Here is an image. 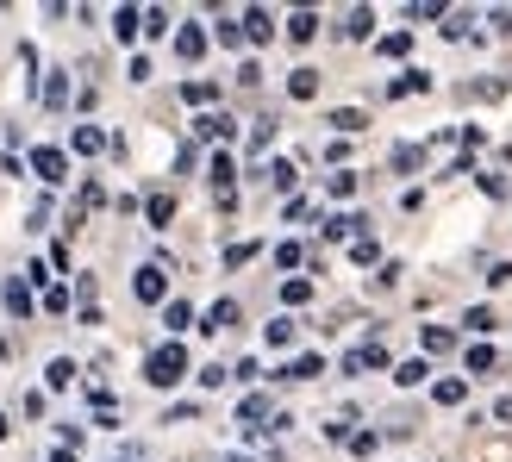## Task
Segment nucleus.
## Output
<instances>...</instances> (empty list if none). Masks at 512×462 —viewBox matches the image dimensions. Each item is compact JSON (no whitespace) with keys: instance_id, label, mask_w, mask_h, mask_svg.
I'll return each instance as SVG.
<instances>
[{"instance_id":"nucleus-1","label":"nucleus","mask_w":512,"mask_h":462,"mask_svg":"<svg viewBox=\"0 0 512 462\" xmlns=\"http://www.w3.org/2000/svg\"><path fill=\"white\" fill-rule=\"evenodd\" d=\"M182 375H188V350L182 344H157L144 356V381H150V388H175Z\"/></svg>"},{"instance_id":"nucleus-2","label":"nucleus","mask_w":512,"mask_h":462,"mask_svg":"<svg viewBox=\"0 0 512 462\" xmlns=\"http://www.w3.org/2000/svg\"><path fill=\"white\" fill-rule=\"evenodd\" d=\"M32 169H38V182H50V188L69 182V157H63V150H50V144L32 150Z\"/></svg>"},{"instance_id":"nucleus-3","label":"nucleus","mask_w":512,"mask_h":462,"mask_svg":"<svg viewBox=\"0 0 512 462\" xmlns=\"http://www.w3.org/2000/svg\"><path fill=\"white\" fill-rule=\"evenodd\" d=\"M132 288H138V300H150V306H157V300L169 294V275H163V263H144Z\"/></svg>"},{"instance_id":"nucleus-4","label":"nucleus","mask_w":512,"mask_h":462,"mask_svg":"<svg viewBox=\"0 0 512 462\" xmlns=\"http://www.w3.org/2000/svg\"><path fill=\"white\" fill-rule=\"evenodd\" d=\"M175 57L200 63V57H207V32H200V25H182V32H175Z\"/></svg>"},{"instance_id":"nucleus-5","label":"nucleus","mask_w":512,"mask_h":462,"mask_svg":"<svg viewBox=\"0 0 512 462\" xmlns=\"http://www.w3.org/2000/svg\"><path fill=\"white\" fill-rule=\"evenodd\" d=\"M431 88V75L425 69H406V75H394V82H388V100H406V94H425Z\"/></svg>"},{"instance_id":"nucleus-6","label":"nucleus","mask_w":512,"mask_h":462,"mask_svg":"<svg viewBox=\"0 0 512 462\" xmlns=\"http://www.w3.org/2000/svg\"><path fill=\"white\" fill-rule=\"evenodd\" d=\"M113 32H119V44H132V38L144 32V7H119V13H113Z\"/></svg>"},{"instance_id":"nucleus-7","label":"nucleus","mask_w":512,"mask_h":462,"mask_svg":"<svg viewBox=\"0 0 512 462\" xmlns=\"http://www.w3.org/2000/svg\"><path fill=\"white\" fill-rule=\"evenodd\" d=\"M238 25H244V38H256V44H269V38H275V19H269L263 7H250V13H244Z\"/></svg>"},{"instance_id":"nucleus-8","label":"nucleus","mask_w":512,"mask_h":462,"mask_svg":"<svg viewBox=\"0 0 512 462\" xmlns=\"http://www.w3.org/2000/svg\"><path fill=\"white\" fill-rule=\"evenodd\" d=\"M225 325H238V300H213L207 319H200V331H225Z\"/></svg>"},{"instance_id":"nucleus-9","label":"nucleus","mask_w":512,"mask_h":462,"mask_svg":"<svg viewBox=\"0 0 512 462\" xmlns=\"http://www.w3.org/2000/svg\"><path fill=\"white\" fill-rule=\"evenodd\" d=\"M75 150H82V157H100V150H107V132H100V125H75V138H69Z\"/></svg>"},{"instance_id":"nucleus-10","label":"nucleus","mask_w":512,"mask_h":462,"mask_svg":"<svg viewBox=\"0 0 512 462\" xmlns=\"http://www.w3.org/2000/svg\"><path fill=\"white\" fill-rule=\"evenodd\" d=\"M363 225H369V219L338 213V219H325V238H331V244H338V238H363Z\"/></svg>"},{"instance_id":"nucleus-11","label":"nucleus","mask_w":512,"mask_h":462,"mask_svg":"<svg viewBox=\"0 0 512 462\" xmlns=\"http://www.w3.org/2000/svg\"><path fill=\"white\" fill-rule=\"evenodd\" d=\"M344 369H350V375H356V369H388V350H381V344H363V350H350Z\"/></svg>"},{"instance_id":"nucleus-12","label":"nucleus","mask_w":512,"mask_h":462,"mask_svg":"<svg viewBox=\"0 0 512 462\" xmlns=\"http://www.w3.org/2000/svg\"><path fill=\"white\" fill-rule=\"evenodd\" d=\"M7 313H13V319L32 313V288H25V275H13V281H7Z\"/></svg>"},{"instance_id":"nucleus-13","label":"nucleus","mask_w":512,"mask_h":462,"mask_svg":"<svg viewBox=\"0 0 512 462\" xmlns=\"http://www.w3.org/2000/svg\"><path fill=\"white\" fill-rule=\"evenodd\" d=\"M313 32H319V13H306V7H300V13L288 19V38H294V44H313Z\"/></svg>"},{"instance_id":"nucleus-14","label":"nucleus","mask_w":512,"mask_h":462,"mask_svg":"<svg viewBox=\"0 0 512 462\" xmlns=\"http://www.w3.org/2000/svg\"><path fill=\"white\" fill-rule=\"evenodd\" d=\"M288 94H294V100H313V94H319V69H294V75H288Z\"/></svg>"},{"instance_id":"nucleus-15","label":"nucleus","mask_w":512,"mask_h":462,"mask_svg":"<svg viewBox=\"0 0 512 462\" xmlns=\"http://www.w3.org/2000/svg\"><path fill=\"white\" fill-rule=\"evenodd\" d=\"M144 219H150V225L163 231V225L175 219V200H169V194H150V200H144Z\"/></svg>"},{"instance_id":"nucleus-16","label":"nucleus","mask_w":512,"mask_h":462,"mask_svg":"<svg viewBox=\"0 0 512 462\" xmlns=\"http://www.w3.org/2000/svg\"><path fill=\"white\" fill-rule=\"evenodd\" d=\"M194 132H200V138H232V119H225V113H200Z\"/></svg>"},{"instance_id":"nucleus-17","label":"nucleus","mask_w":512,"mask_h":462,"mask_svg":"<svg viewBox=\"0 0 512 462\" xmlns=\"http://www.w3.org/2000/svg\"><path fill=\"white\" fill-rule=\"evenodd\" d=\"M232 182H238L232 157H213V188H219V200H232Z\"/></svg>"},{"instance_id":"nucleus-18","label":"nucleus","mask_w":512,"mask_h":462,"mask_svg":"<svg viewBox=\"0 0 512 462\" xmlns=\"http://www.w3.org/2000/svg\"><path fill=\"white\" fill-rule=\"evenodd\" d=\"M281 375H288V381H313V375H325V363H319V356H294Z\"/></svg>"},{"instance_id":"nucleus-19","label":"nucleus","mask_w":512,"mask_h":462,"mask_svg":"<svg viewBox=\"0 0 512 462\" xmlns=\"http://www.w3.org/2000/svg\"><path fill=\"white\" fill-rule=\"evenodd\" d=\"M281 300H288V306H306V300H313V281H306V275L281 281Z\"/></svg>"},{"instance_id":"nucleus-20","label":"nucleus","mask_w":512,"mask_h":462,"mask_svg":"<svg viewBox=\"0 0 512 462\" xmlns=\"http://www.w3.org/2000/svg\"><path fill=\"white\" fill-rule=\"evenodd\" d=\"M269 182H275V188H281V194H288V188H294V182H300V169H294V163H288V157H275V163H269Z\"/></svg>"},{"instance_id":"nucleus-21","label":"nucleus","mask_w":512,"mask_h":462,"mask_svg":"<svg viewBox=\"0 0 512 462\" xmlns=\"http://www.w3.org/2000/svg\"><path fill=\"white\" fill-rule=\"evenodd\" d=\"M331 125H338V132L350 138V132H363L369 119H363V107H338V113H331Z\"/></svg>"},{"instance_id":"nucleus-22","label":"nucleus","mask_w":512,"mask_h":462,"mask_svg":"<svg viewBox=\"0 0 512 462\" xmlns=\"http://www.w3.org/2000/svg\"><path fill=\"white\" fill-rule=\"evenodd\" d=\"M163 325H169V331L194 325V306H188V300H169V306H163Z\"/></svg>"},{"instance_id":"nucleus-23","label":"nucleus","mask_w":512,"mask_h":462,"mask_svg":"<svg viewBox=\"0 0 512 462\" xmlns=\"http://www.w3.org/2000/svg\"><path fill=\"white\" fill-rule=\"evenodd\" d=\"M75 375H82V369H75V363H69V356H57V363H50V369H44V381H50V388H69V381H75Z\"/></svg>"},{"instance_id":"nucleus-24","label":"nucleus","mask_w":512,"mask_h":462,"mask_svg":"<svg viewBox=\"0 0 512 462\" xmlns=\"http://www.w3.org/2000/svg\"><path fill=\"white\" fill-rule=\"evenodd\" d=\"M431 400H438V406H463L469 388H463V381H438V388H431Z\"/></svg>"},{"instance_id":"nucleus-25","label":"nucleus","mask_w":512,"mask_h":462,"mask_svg":"<svg viewBox=\"0 0 512 462\" xmlns=\"http://www.w3.org/2000/svg\"><path fill=\"white\" fill-rule=\"evenodd\" d=\"M44 107H69V75H50L44 82Z\"/></svg>"},{"instance_id":"nucleus-26","label":"nucleus","mask_w":512,"mask_h":462,"mask_svg":"<svg viewBox=\"0 0 512 462\" xmlns=\"http://www.w3.org/2000/svg\"><path fill=\"white\" fill-rule=\"evenodd\" d=\"M419 344H425L431 356H438V350H450L456 338H450V331H444V325H425V331H419Z\"/></svg>"},{"instance_id":"nucleus-27","label":"nucleus","mask_w":512,"mask_h":462,"mask_svg":"<svg viewBox=\"0 0 512 462\" xmlns=\"http://www.w3.org/2000/svg\"><path fill=\"white\" fill-rule=\"evenodd\" d=\"M263 413H269V400H263V394H250V400L238 406V419H244L250 431H263V425H256V419H263Z\"/></svg>"},{"instance_id":"nucleus-28","label":"nucleus","mask_w":512,"mask_h":462,"mask_svg":"<svg viewBox=\"0 0 512 462\" xmlns=\"http://www.w3.org/2000/svg\"><path fill=\"white\" fill-rule=\"evenodd\" d=\"M469 375H494V344H475L469 350Z\"/></svg>"},{"instance_id":"nucleus-29","label":"nucleus","mask_w":512,"mask_h":462,"mask_svg":"<svg viewBox=\"0 0 512 462\" xmlns=\"http://www.w3.org/2000/svg\"><path fill=\"white\" fill-rule=\"evenodd\" d=\"M350 256L369 269V263H381V244H375V238H356V244H350Z\"/></svg>"},{"instance_id":"nucleus-30","label":"nucleus","mask_w":512,"mask_h":462,"mask_svg":"<svg viewBox=\"0 0 512 462\" xmlns=\"http://www.w3.org/2000/svg\"><path fill=\"white\" fill-rule=\"evenodd\" d=\"M425 375H431L425 363H400V369H394V381H400V388H419V381H425Z\"/></svg>"},{"instance_id":"nucleus-31","label":"nucleus","mask_w":512,"mask_h":462,"mask_svg":"<svg viewBox=\"0 0 512 462\" xmlns=\"http://www.w3.org/2000/svg\"><path fill=\"white\" fill-rule=\"evenodd\" d=\"M369 25H375V13H369V7H356V13H350V25H344V32H350V38H369Z\"/></svg>"},{"instance_id":"nucleus-32","label":"nucleus","mask_w":512,"mask_h":462,"mask_svg":"<svg viewBox=\"0 0 512 462\" xmlns=\"http://www.w3.org/2000/svg\"><path fill=\"white\" fill-rule=\"evenodd\" d=\"M406 50H413V38H406V32H388V38H381V57H406Z\"/></svg>"},{"instance_id":"nucleus-33","label":"nucleus","mask_w":512,"mask_h":462,"mask_svg":"<svg viewBox=\"0 0 512 462\" xmlns=\"http://www.w3.org/2000/svg\"><path fill=\"white\" fill-rule=\"evenodd\" d=\"M269 344L288 350V344H294V319H275V325H269Z\"/></svg>"},{"instance_id":"nucleus-34","label":"nucleus","mask_w":512,"mask_h":462,"mask_svg":"<svg viewBox=\"0 0 512 462\" xmlns=\"http://www.w3.org/2000/svg\"><path fill=\"white\" fill-rule=\"evenodd\" d=\"M182 94H188V100H194V107H213V94H219V88H213V82H188V88H182Z\"/></svg>"},{"instance_id":"nucleus-35","label":"nucleus","mask_w":512,"mask_h":462,"mask_svg":"<svg viewBox=\"0 0 512 462\" xmlns=\"http://www.w3.org/2000/svg\"><path fill=\"white\" fill-rule=\"evenodd\" d=\"M144 32H150V38H163V32H169V13H163V7H150V13H144Z\"/></svg>"},{"instance_id":"nucleus-36","label":"nucleus","mask_w":512,"mask_h":462,"mask_svg":"<svg viewBox=\"0 0 512 462\" xmlns=\"http://www.w3.org/2000/svg\"><path fill=\"white\" fill-rule=\"evenodd\" d=\"M44 313H69V288H44Z\"/></svg>"},{"instance_id":"nucleus-37","label":"nucleus","mask_w":512,"mask_h":462,"mask_svg":"<svg viewBox=\"0 0 512 462\" xmlns=\"http://www.w3.org/2000/svg\"><path fill=\"white\" fill-rule=\"evenodd\" d=\"M331 194L350 200V194H356V175H350V169H338V175H331Z\"/></svg>"},{"instance_id":"nucleus-38","label":"nucleus","mask_w":512,"mask_h":462,"mask_svg":"<svg viewBox=\"0 0 512 462\" xmlns=\"http://www.w3.org/2000/svg\"><path fill=\"white\" fill-rule=\"evenodd\" d=\"M375 444H381L375 431H356V438H350V450H356V456H375Z\"/></svg>"},{"instance_id":"nucleus-39","label":"nucleus","mask_w":512,"mask_h":462,"mask_svg":"<svg viewBox=\"0 0 512 462\" xmlns=\"http://www.w3.org/2000/svg\"><path fill=\"white\" fill-rule=\"evenodd\" d=\"M250 256H256V244H232V250H225V263H232V269H244Z\"/></svg>"},{"instance_id":"nucleus-40","label":"nucleus","mask_w":512,"mask_h":462,"mask_svg":"<svg viewBox=\"0 0 512 462\" xmlns=\"http://www.w3.org/2000/svg\"><path fill=\"white\" fill-rule=\"evenodd\" d=\"M463 325H469V331H494V313H488V306H475V313H469Z\"/></svg>"},{"instance_id":"nucleus-41","label":"nucleus","mask_w":512,"mask_h":462,"mask_svg":"<svg viewBox=\"0 0 512 462\" xmlns=\"http://www.w3.org/2000/svg\"><path fill=\"white\" fill-rule=\"evenodd\" d=\"M488 281H494V288H506V281H512V263H494V269H488Z\"/></svg>"},{"instance_id":"nucleus-42","label":"nucleus","mask_w":512,"mask_h":462,"mask_svg":"<svg viewBox=\"0 0 512 462\" xmlns=\"http://www.w3.org/2000/svg\"><path fill=\"white\" fill-rule=\"evenodd\" d=\"M494 419H506V425H512V400H500V406H494Z\"/></svg>"},{"instance_id":"nucleus-43","label":"nucleus","mask_w":512,"mask_h":462,"mask_svg":"<svg viewBox=\"0 0 512 462\" xmlns=\"http://www.w3.org/2000/svg\"><path fill=\"white\" fill-rule=\"evenodd\" d=\"M50 462H75V450H57V456H50Z\"/></svg>"},{"instance_id":"nucleus-44","label":"nucleus","mask_w":512,"mask_h":462,"mask_svg":"<svg viewBox=\"0 0 512 462\" xmlns=\"http://www.w3.org/2000/svg\"><path fill=\"white\" fill-rule=\"evenodd\" d=\"M7 438H13V425H7V419H0V444H7Z\"/></svg>"}]
</instances>
